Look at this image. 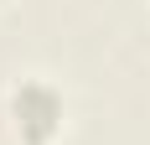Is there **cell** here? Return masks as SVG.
Wrapping results in <instances>:
<instances>
[{"instance_id":"1","label":"cell","mask_w":150,"mask_h":145,"mask_svg":"<svg viewBox=\"0 0 150 145\" xmlns=\"http://www.w3.org/2000/svg\"><path fill=\"white\" fill-rule=\"evenodd\" d=\"M62 114H67V104H62V93L47 83V78H21V83L11 88V119H16V135L26 145L57 140Z\"/></svg>"}]
</instances>
